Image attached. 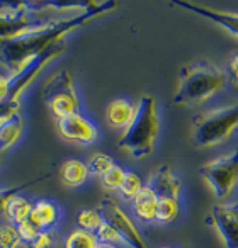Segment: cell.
I'll return each instance as SVG.
<instances>
[{
  "label": "cell",
  "mask_w": 238,
  "mask_h": 248,
  "mask_svg": "<svg viewBox=\"0 0 238 248\" xmlns=\"http://www.w3.org/2000/svg\"><path fill=\"white\" fill-rule=\"evenodd\" d=\"M16 228H17V233H19V238H21L22 247L32 245L36 238L39 236V233H41V230H39L31 219H26V221H22V223L16 224Z\"/></svg>",
  "instance_id": "4316f807"
},
{
  "label": "cell",
  "mask_w": 238,
  "mask_h": 248,
  "mask_svg": "<svg viewBox=\"0 0 238 248\" xmlns=\"http://www.w3.org/2000/svg\"><path fill=\"white\" fill-rule=\"evenodd\" d=\"M31 184H32V180H31V182L21 184V186H16V187H7V189H0V216H4V209H5V206H7L9 199H11V197H14L16 194L22 192V190H24L26 187L31 186Z\"/></svg>",
  "instance_id": "f1b7e54d"
},
{
  "label": "cell",
  "mask_w": 238,
  "mask_h": 248,
  "mask_svg": "<svg viewBox=\"0 0 238 248\" xmlns=\"http://www.w3.org/2000/svg\"><path fill=\"white\" fill-rule=\"evenodd\" d=\"M99 247V241H97L95 234L90 233L85 230H77L70 231L65 238V245L63 248H97Z\"/></svg>",
  "instance_id": "ffe728a7"
},
{
  "label": "cell",
  "mask_w": 238,
  "mask_h": 248,
  "mask_svg": "<svg viewBox=\"0 0 238 248\" xmlns=\"http://www.w3.org/2000/svg\"><path fill=\"white\" fill-rule=\"evenodd\" d=\"M159 133L160 117L155 97L142 95L136 102L135 119L119 138V148L135 158H146L155 150Z\"/></svg>",
  "instance_id": "277c9868"
},
{
  "label": "cell",
  "mask_w": 238,
  "mask_h": 248,
  "mask_svg": "<svg viewBox=\"0 0 238 248\" xmlns=\"http://www.w3.org/2000/svg\"><path fill=\"white\" fill-rule=\"evenodd\" d=\"M133 204V213H135L136 219L142 221L145 224H153L157 219V206H159V197L155 192L143 187V190L131 201Z\"/></svg>",
  "instance_id": "2e32d148"
},
{
  "label": "cell",
  "mask_w": 238,
  "mask_h": 248,
  "mask_svg": "<svg viewBox=\"0 0 238 248\" xmlns=\"http://www.w3.org/2000/svg\"><path fill=\"white\" fill-rule=\"evenodd\" d=\"M180 216V201L174 197H159L157 206V224H172Z\"/></svg>",
  "instance_id": "d6986e66"
},
{
  "label": "cell",
  "mask_w": 238,
  "mask_h": 248,
  "mask_svg": "<svg viewBox=\"0 0 238 248\" xmlns=\"http://www.w3.org/2000/svg\"><path fill=\"white\" fill-rule=\"evenodd\" d=\"M226 83V75L216 65L206 60L192 62L180 70L174 102L179 106L201 104L221 92Z\"/></svg>",
  "instance_id": "3957f363"
},
{
  "label": "cell",
  "mask_w": 238,
  "mask_h": 248,
  "mask_svg": "<svg viewBox=\"0 0 238 248\" xmlns=\"http://www.w3.org/2000/svg\"><path fill=\"white\" fill-rule=\"evenodd\" d=\"M24 248H26V247H24Z\"/></svg>",
  "instance_id": "d590c367"
},
{
  "label": "cell",
  "mask_w": 238,
  "mask_h": 248,
  "mask_svg": "<svg viewBox=\"0 0 238 248\" xmlns=\"http://www.w3.org/2000/svg\"><path fill=\"white\" fill-rule=\"evenodd\" d=\"M104 223L102 213H100L99 207H89V209H82L77 214V226L80 230L90 231V233H95L97 228Z\"/></svg>",
  "instance_id": "44dd1931"
},
{
  "label": "cell",
  "mask_w": 238,
  "mask_h": 248,
  "mask_svg": "<svg viewBox=\"0 0 238 248\" xmlns=\"http://www.w3.org/2000/svg\"><path fill=\"white\" fill-rule=\"evenodd\" d=\"M224 75H226V82L231 85V89L238 93V53H233L228 58Z\"/></svg>",
  "instance_id": "83f0119b"
},
{
  "label": "cell",
  "mask_w": 238,
  "mask_h": 248,
  "mask_svg": "<svg viewBox=\"0 0 238 248\" xmlns=\"http://www.w3.org/2000/svg\"><path fill=\"white\" fill-rule=\"evenodd\" d=\"M11 97V75L0 72V104L7 102Z\"/></svg>",
  "instance_id": "4dcf8cb0"
},
{
  "label": "cell",
  "mask_w": 238,
  "mask_h": 248,
  "mask_svg": "<svg viewBox=\"0 0 238 248\" xmlns=\"http://www.w3.org/2000/svg\"><path fill=\"white\" fill-rule=\"evenodd\" d=\"M136 104L129 99H114L106 107V121L111 128L126 131L131 121L135 119Z\"/></svg>",
  "instance_id": "9a60e30c"
},
{
  "label": "cell",
  "mask_w": 238,
  "mask_h": 248,
  "mask_svg": "<svg viewBox=\"0 0 238 248\" xmlns=\"http://www.w3.org/2000/svg\"><path fill=\"white\" fill-rule=\"evenodd\" d=\"M62 206L56 201L46 199V197L32 201V209L31 214H29V219L41 231H55V228L62 221Z\"/></svg>",
  "instance_id": "7c38bea8"
},
{
  "label": "cell",
  "mask_w": 238,
  "mask_h": 248,
  "mask_svg": "<svg viewBox=\"0 0 238 248\" xmlns=\"http://www.w3.org/2000/svg\"><path fill=\"white\" fill-rule=\"evenodd\" d=\"M100 213H102V217L106 223H109L114 230L119 233L123 243L129 248H148V243L143 238L142 231L138 230V226L135 224V221L128 216L125 209H123L119 204L116 202L111 197H106L102 199L99 206Z\"/></svg>",
  "instance_id": "ba28073f"
},
{
  "label": "cell",
  "mask_w": 238,
  "mask_h": 248,
  "mask_svg": "<svg viewBox=\"0 0 238 248\" xmlns=\"http://www.w3.org/2000/svg\"><path fill=\"white\" fill-rule=\"evenodd\" d=\"M24 135V117L21 110L0 119V155H4L21 141Z\"/></svg>",
  "instance_id": "5bb4252c"
},
{
  "label": "cell",
  "mask_w": 238,
  "mask_h": 248,
  "mask_svg": "<svg viewBox=\"0 0 238 248\" xmlns=\"http://www.w3.org/2000/svg\"><path fill=\"white\" fill-rule=\"evenodd\" d=\"M177 5H180L186 11L197 14L201 17L207 19L213 24L221 26L223 29H226L228 32H231L233 36L238 38V12H228V11H218V9H211V7H204V5H197V4H190V2H175Z\"/></svg>",
  "instance_id": "4fadbf2b"
},
{
  "label": "cell",
  "mask_w": 238,
  "mask_h": 248,
  "mask_svg": "<svg viewBox=\"0 0 238 248\" xmlns=\"http://www.w3.org/2000/svg\"><path fill=\"white\" fill-rule=\"evenodd\" d=\"M125 177H126V170L123 169L121 165L114 163V165L111 167V169L107 170V172L104 173L102 177H100V182H102L104 189L114 190V192H117V190L121 189Z\"/></svg>",
  "instance_id": "603a6c76"
},
{
  "label": "cell",
  "mask_w": 238,
  "mask_h": 248,
  "mask_svg": "<svg viewBox=\"0 0 238 248\" xmlns=\"http://www.w3.org/2000/svg\"><path fill=\"white\" fill-rule=\"evenodd\" d=\"M112 165H114V160L109 155H106V153H94L89 158V162H87L89 173L95 177H102Z\"/></svg>",
  "instance_id": "d4e9b609"
},
{
  "label": "cell",
  "mask_w": 238,
  "mask_h": 248,
  "mask_svg": "<svg viewBox=\"0 0 238 248\" xmlns=\"http://www.w3.org/2000/svg\"><path fill=\"white\" fill-rule=\"evenodd\" d=\"M0 165H2V155H0Z\"/></svg>",
  "instance_id": "e575fe53"
},
{
  "label": "cell",
  "mask_w": 238,
  "mask_h": 248,
  "mask_svg": "<svg viewBox=\"0 0 238 248\" xmlns=\"http://www.w3.org/2000/svg\"><path fill=\"white\" fill-rule=\"evenodd\" d=\"M143 187H145V184H143L142 177H140L138 173L131 172V170H126V177H125V180H123V186L117 192H119V196H121L123 199L133 201L142 192Z\"/></svg>",
  "instance_id": "7402d4cb"
},
{
  "label": "cell",
  "mask_w": 238,
  "mask_h": 248,
  "mask_svg": "<svg viewBox=\"0 0 238 248\" xmlns=\"http://www.w3.org/2000/svg\"><path fill=\"white\" fill-rule=\"evenodd\" d=\"M160 248H174V247H160Z\"/></svg>",
  "instance_id": "836d02e7"
},
{
  "label": "cell",
  "mask_w": 238,
  "mask_h": 248,
  "mask_svg": "<svg viewBox=\"0 0 238 248\" xmlns=\"http://www.w3.org/2000/svg\"><path fill=\"white\" fill-rule=\"evenodd\" d=\"M206 223L216 228L224 248H238V201L213 206Z\"/></svg>",
  "instance_id": "9c48e42d"
},
{
  "label": "cell",
  "mask_w": 238,
  "mask_h": 248,
  "mask_svg": "<svg viewBox=\"0 0 238 248\" xmlns=\"http://www.w3.org/2000/svg\"><path fill=\"white\" fill-rule=\"evenodd\" d=\"M26 248H56L55 231H41L39 236L34 240V243Z\"/></svg>",
  "instance_id": "f546056e"
},
{
  "label": "cell",
  "mask_w": 238,
  "mask_h": 248,
  "mask_svg": "<svg viewBox=\"0 0 238 248\" xmlns=\"http://www.w3.org/2000/svg\"><path fill=\"white\" fill-rule=\"evenodd\" d=\"M116 5V2H95L89 12H85L80 17L72 19V21L56 22L41 31L29 32V34L19 36V38L0 39V66L5 70V73L14 75L32 58L63 43L73 31L89 24L99 16L114 11Z\"/></svg>",
  "instance_id": "6da1fadb"
},
{
  "label": "cell",
  "mask_w": 238,
  "mask_h": 248,
  "mask_svg": "<svg viewBox=\"0 0 238 248\" xmlns=\"http://www.w3.org/2000/svg\"><path fill=\"white\" fill-rule=\"evenodd\" d=\"M32 209V201L28 199L24 194H16L14 197H11L4 209V217L7 223L19 224L22 221L29 219V214Z\"/></svg>",
  "instance_id": "ac0fdd59"
},
{
  "label": "cell",
  "mask_w": 238,
  "mask_h": 248,
  "mask_svg": "<svg viewBox=\"0 0 238 248\" xmlns=\"http://www.w3.org/2000/svg\"><path fill=\"white\" fill-rule=\"evenodd\" d=\"M238 128V104L207 110L192 119V141L197 148L224 143Z\"/></svg>",
  "instance_id": "5b68a950"
},
{
  "label": "cell",
  "mask_w": 238,
  "mask_h": 248,
  "mask_svg": "<svg viewBox=\"0 0 238 248\" xmlns=\"http://www.w3.org/2000/svg\"><path fill=\"white\" fill-rule=\"evenodd\" d=\"M152 192H155L157 197H174L179 199L180 192H182V182L175 175L169 165H160L157 167L155 172L150 175L148 182L145 184Z\"/></svg>",
  "instance_id": "8fae6325"
},
{
  "label": "cell",
  "mask_w": 238,
  "mask_h": 248,
  "mask_svg": "<svg viewBox=\"0 0 238 248\" xmlns=\"http://www.w3.org/2000/svg\"><path fill=\"white\" fill-rule=\"evenodd\" d=\"M43 99L56 121L80 112V95L70 70L55 72L43 85Z\"/></svg>",
  "instance_id": "8992f818"
},
{
  "label": "cell",
  "mask_w": 238,
  "mask_h": 248,
  "mask_svg": "<svg viewBox=\"0 0 238 248\" xmlns=\"http://www.w3.org/2000/svg\"><path fill=\"white\" fill-rule=\"evenodd\" d=\"M90 177L87 163L82 160L70 158L62 163L60 167V180L65 184L66 187H80L87 182Z\"/></svg>",
  "instance_id": "e0dca14e"
},
{
  "label": "cell",
  "mask_w": 238,
  "mask_h": 248,
  "mask_svg": "<svg viewBox=\"0 0 238 248\" xmlns=\"http://www.w3.org/2000/svg\"><path fill=\"white\" fill-rule=\"evenodd\" d=\"M0 248H22L16 224L7 221L0 224Z\"/></svg>",
  "instance_id": "cb8c5ba5"
},
{
  "label": "cell",
  "mask_w": 238,
  "mask_h": 248,
  "mask_svg": "<svg viewBox=\"0 0 238 248\" xmlns=\"http://www.w3.org/2000/svg\"><path fill=\"white\" fill-rule=\"evenodd\" d=\"M56 128L58 133L65 141L77 143V145L89 146L97 141L99 138V129L97 126L83 116L82 112H75L72 116H66L63 119L56 121Z\"/></svg>",
  "instance_id": "30bf717a"
},
{
  "label": "cell",
  "mask_w": 238,
  "mask_h": 248,
  "mask_svg": "<svg viewBox=\"0 0 238 248\" xmlns=\"http://www.w3.org/2000/svg\"><path fill=\"white\" fill-rule=\"evenodd\" d=\"M97 248H119V247H111V245H99Z\"/></svg>",
  "instance_id": "d6a6232c"
},
{
  "label": "cell",
  "mask_w": 238,
  "mask_h": 248,
  "mask_svg": "<svg viewBox=\"0 0 238 248\" xmlns=\"http://www.w3.org/2000/svg\"><path fill=\"white\" fill-rule=\"evenodd\" d=\"M94 234H95L99 245H111V247H119V245L123 243L119 233H117V231L114 230V228L111 226L109 223H106V221H104V223L100 224L99 228H97V231Z\"/></svg>",
  "instance_id": "484cf974"
},
{
  "label": "cell",
  "mask_w": 238,
  "mask_h": 248,
  "mask_svg": "<svg viewBox=\"0 0 238 248\" xmlns=\"http://www.w3.org/2000/svg\"><path fill=\"white\" fill-rule=\"evenodd\" d=\"M199 173L218 199H226L238 186V148L224 156L204 163Z\"/></svg>",
  "instance_id": "52a82bcc"
},
{
  "label": "cell",
  "mask_w": 238,
  "mask_h": 248,
  "mask_svg": "<svg viewBox=\"0 0 238 248\" xmlns=\"http://www.w3.org/2000/svg\"><path fill=\"white\" fill-rule=\"evenodd\" d=\"M95 2H0V39H12L41 31L56 22L72 21L94 7Z\"/></svg>",
  "instance_id": "7a4b0ae2"
},
{
  "label": "cell",
  "mask_w": 238,
  "mask_h": 248,
  "mask_svg": "<svg viewBox=\"0 0 238 248\" xmlns=\"http://www.w3.org/2000/svg\"><path fill=\"white\" fill-rule=\"evenodd\" d=\"M21 109V102H12V100H7V102L0 104V119H4L5 116L12 112H17Z\"/></svg>",
  "instance_id": "1f68e13d"
}]
</instances>
